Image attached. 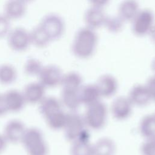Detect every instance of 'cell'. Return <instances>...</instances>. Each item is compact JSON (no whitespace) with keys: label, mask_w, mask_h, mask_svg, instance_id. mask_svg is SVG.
I'll use <instances>...</instances> for the list:
<instances>
[{"label":"cell","mask_w":155,"mask_h":155,"mask_svg":"<svg viewBox=\"0 0 155 155\" xmlns=\"http://www.w3.org/2000/svg\"><path fill=\"white\" fill-rule=\"evenodd\" d=\"M61 109V102L55 96H45L39 102V110L44 117Z\"/></svg>","instance_id":"obj_19"},{"label":"cell","mask_w":155,"mask_h":155,"mask_svg":"<svg viewBox=\"0 0 155 155\" xmlns=\"http://www.w3.org/2000/svg\"><path fill=\"white\" fill-rule=\"evenodd\" d=\"M70 155H93V145L88 139H83L71 143Z\"/></svg>","instance_id":"obj_26"},{"label":"cell","mask_w":155,"mask_h":155,"mask_svg":"<svg viewBox=\"0 0 155 155\" xmlns=\"http://www.w3.org/2000/svg\"><path fill=\"white\" fill-rule=\"evenodd\" d=\"M27 8L26 2L22 0H8L4 5V13L10 19L22 16Z\"/></svg>","instance_id":"obj_16"},{"label":"cell","mask_w":155,"mask_h":155,"mask_svg":"<svg viewBox=\"0 0 155 155\" xmlns=\"http://www.w3.org/2000/svg\"><path fill=\"white\" fill-rule=\"evenodd\" d=\"M124 21L117 15H110L106 17L104 25L106 28L112 32H117L122 29Z\"/></svg>","instance_id":"obj_29"},{"label":"cell","mask_w":155,"mask_h":155,"mask_svg":"<svg viewBox=\"0 0 155 155\" xmlns=\"http://www.w3.org/2000/svg\"><path fill=\"white\" fill-rule=\"evenodd\" d=\"M93 155H114L116 145L114 141L108 137H102L93 145Z\"/></svg>","instance_id":"obj_21"},{"label":"cell","mask_w":155,"mask_h":155,"mask_svg":"<svg viewBox=\"0 0 155 155\" xmlns=\"http://www.w3.org/2000/svg\"><path fill=\"white\" fill-rule=\"evenodd\" d=\"M154 16L149 9L139 10L132 21V29L137 35H144L150 33L154 25Z\"/></svg>","instance_id":"obj_6"},{"label":"cell","mask_w":155,"mask_h":155,"mask_svg":"<svg viewBox=\"0 0 155 155\" xmlns=\"http://www.w3.org/2000/svg\"><path fill=\"white\" fill-rule=\"evenodd\" d=\"M50 40L59 38L64 30L62 18L55 13H48L44 15L39 22Z\"/></svg>","instance_id":"obj_5"},{"label":"cell","mask_w":155,"mask_h":155,"mask_svg":"<svg viewBox=\"0 0 155 155\" xmlns=\"http://www.w3.org/2000/svg\"><path fill=\"white\" fill-rule=\"evenodd\" d=\"M8 111L5 102L4 93L0 92V115L4 114Z\"/></svg>","instance_id":"obj_33"},{"label":"cell","mask_w":155,"mask_h":155,"mask_svg":"<svg viewBox=\"0 0 155 155\" xmlns=\"http://www.w3.org/2000/svg\"><path fill=\"white\" fill-rule=\"evenodd\" d=\"M26 128L22 120L13 118L7 120L5 124L2 133L8 143H21Z\"/></svg>","instance_id":"obj_7"},{"label":"cell","mask_w":155,"mask_h":155,"mask_svg":"<svg viewBox=\"0 0 155 155\" xmlns=\"http://www.w3.org/2000/svg\"><path fill=\"white\" fill-rule=\"evenodd\" d=\"M133 105L128 97H117L113 101L111 105L112 115L116 119L124 120L130 115Z\"/></svg>","instance_id":"obj_10"},{"label":"cell","mask_w":155,"mask_h":155,"mask_svg":"<svg viewBox=\"0 0 155 155\" xmlns=\"http://www.w3.org/2000/svg\"><path fill=\"white\" fill-rule=\"evenodd\" d=\"M21 143L27 155H48V146L41 129L27 127Z\"/></svg>","instance_id":"obj_2"},{"label":"cell","mask_w":155,"mask_h":155,"mask_svg":"<svg viewBox=\"0 0 155 155\" xmlns=\"http://www.w3.org/2000/svg\"><path fill=\"white\" fill-rule=\"evenodd\" d=\"M150 36L152 40L154 41V42H155V23L153 25V27L151 28L150 31Z\"/></svg>","instance_id":"obj_36"},{"label":"cell","mask_w":155,"mask_h":155,"mask_svg":"<svg viewBox=\"0 0 155 155\" xmlns=\"http://www.w3.org/2000/svg\"><path fill=\"white\" fill-rule=\"evenodd\" d=\"M82 79L81 75L75 71L63 74L61 84L62 88L79 90L82 87Z\"/></svg>","instance_id":"obj_23"},{"label":"cell","mask_w":155,"mask_h":155,"mask_svg":"<svg viewBox=\"0 0 155 155\" xmlns=\"http://www.w3.org/2000/svg\"><path fill=\"white\" fill-rule=\"evenodd\" d=\"M97 42V36L94 30L87 26L82 27L74 36L71 45L72 51L79 58H88L94 53Z\"/></svg>","instance_id":"obj_1"},{"label":"cell","mask_w":155,"mask_h":155,"mask_svg":"<svg viewBox=\"0 0 155 155\" xmlns=\"http://www.w3.org/2000/svg\"><path fill=\"white\" fill-rule=\"evenodd\" d=\"M85 126L84 118L79 114L76 111L67 113L66 122L63 128L65 138L71 143L79 139H88Z\"/></svg>","instance_id":"obj_3"},{"label":"cell","mask_w":155,"mask_h":155,"mask_svg":"<svg viewBox=\"0 0 155 155\" xmlns=\"http://www.w3.org/2000/svg\"><path fill=\"white\" fill-rule=\"evenodd\" d=\"M62 76L61 69L54 64L44 65L38 75L39 81L45 87L61 84Z\"/></svg>","instance_id":"obj_9"},{"label":"cell","mask_w":155,"mask_h":155,"mask_svg":"<svg viewBox=\"0 0 155 155\" xmlns=\"http://www.w3.org/2000/svg\"><path fill=\"white\" fill-rule=\"evenodd\" d=\"M81 104L89 106L99 101L101 96L95 84H87L79 90Z\"/></svg>","instance_id":"obj_18"},{"label":"cell","mask_w":155,"mask_h":155,"mask_svg":"<svg viewBox=\"0 0 155 155\" xmlns=\"http://www.w3.org/2000/svg\"><path fill=\"white\" fill-rule=\"evenodd\" d=\"M142 155H155V137L147 139L141 147Z\"/></svg>","instance_id":"obj_31"},{"label":"cell","mask_w":155,"mask_h":155,"mask_svg":"<svg viewBox=\"0 0 155 155\" xmlns=\"http://www.w3.org/2000/svg\"><path fill=\"white\" fill-rule=\"evenodd\" d=\"M108 2V1L107 0H93L90 1V3L91 4V5L102 8H103V7L105 6Z\"/></svg>","instance_id":"obj_35"},{"label":"cell","mask_w":155,"mask_h":155,"mask_svg":"<svg viewBox=\"0 0 155 155\" xmlns=\"http://www.w3.org/2000/svg\"><path fill=\"white\" fill-rule=\"evenodd\" d=\"M148 91L150 92L152 99L155 97V75L150 77L145 84Z\"/></svg>","instance_id":"obj_32"},{"label":"cell","mask_w":155,"mask_h":155,"mask_svg":"<svg viewBox=\"0 0 155 155\" xmlns=\"http://www.w3.org/2000/svg\"><path fill=\"white\" fill-rule=\"evenodd\" d=\"M133 105L143 106L152 99L145 85L137 84L131 88L128 96Z\"/></svg>","instance_id":"obj_15"},{"label":"cell","mask_w":155,"mask_h":155,"mask_svg":"<svg viewBox=\"0 0 155 155\" xmlns=\"http://www.w3.org/2000/svg\"><path fill=\"white\" fill-rule=\"evenodd\" d=\"M42 62L38 58L30 57L26 59L24 64L25 72L30 75H38L43 67Z\"/></svg>","instance_id":"obj_28"},{"label":"cell","mask_w":155,"mask_h":155,"mask_svg":"<svg viewBox=\"0 0 155 155\" xmlns=\"http://www.w3.org/2000/svg\"><path fill=\"white\" fill-rule=\"evenodd\" d=\"M101 97L112 96L117 88V82L112 75L105 74L101 76L94 84Z\"/></svg>","instance_id":"obj_12"},{"label":"cell","mask_w":155,"mask_h":155,"mask_svg":"<svg viewBox=\"0 0 155 155\" xmlns=\"http://www.w3.org/2000/svg\"><path fill=\"white\" fill-rule=\"evenodd\" d=\"M16 68L10 63L0 64V82L9 84L13 82L16 77Z\"/></svg>","instance_id":"obj_27"},{"label":"cell","mask_w":155,"mask_h":155,"mask_svg":"<svg viewBox=\"0 0 155 155\" xmlns=\"http://www.w3.org/2000/svg\"><path fill=\"white\" fill-rule=\"evenodd\" d=\"M139 131L146 140L155 137V115L144 116L139 124Z\"/></svg>","instance_id":"obj_22"},{"label":"cell","mask_w":155,"mask_h":155,"mask_svg":"<svg viewBox=\"0 0 155 155\" xmlns=\"http://www.w3.org/2000/svg\"><path fill=\"white\" fill-rule=\"evenodd\" d=\"M152 69L154 71V72L155 73V58L152 62Z\"/></svg>","instance_id":"obj_37"},{"label":"cell","mask_w":155,"mask_h":155,"mask_svg":"<svg viewBox=\"0 0 155 155\" xmlns=\"http://www.w3.org/2000/svg\"><path fill=\"white\" fill-rule=\"evenodd\" d=\"M30 42L38 47H44L51 41L39 24L29 31Z\"/></svg>","instance_id":"obj_24"},{"label":"cell","mask_w":155,"mask_h":155,"mask_svg":"<svg viewBox=\"0 0 155 155\" xmlns=\"http://www.w3.org/2000/svg\"><path fill=\"white\" fill-rule=\"evenodd\" d=\"M47 125L53 130L63 129L67 119V113L62 109L44 117Z\"/></svg>","instance_id":"obj_25"},{"label":"cell","mask_w":155,"mask_h":155,"mask_svg":"<svg viewBox=\"0 0 155 155\" xmlns=\"http://www.w3.org/2000/svg\"><path fill=\"white\" fill-rule=\"evenodd\" d=\"M107 116L106 105L99 101L87 107L83 118L86 126L93 130H99L105 125Z\"/></svg>","instance_id":"obj_4"},{"label":"cell","mask_w":155,"mask_h":155,"mask_svg":"<svg viewBox=\"0 0 155 155\" xmlns=\"http://www.w3.org/2000/svg\"><path fill=\"white\" fill-rule=\"evenodd\" d=\"M10 29V19L4 13H0V38L7 35Z\"/></svg>","instance_id":"obj_30"},{"label":"cell","mask_w":155,"mask_h":155,"mask_svg":"<svg viewBox=\"0 0 155 155\" xmlns=\"http://www.w3.org/2000/svg\"><path fill=\"white\" fill-rule=\"evenodd\" d=\"M153 99H154V100H155V97H154V98H153Z\"/></svg>","instance_id":"obj_38"},{"label":"cell","mask_w":155,"mask_h":155,"mask_svg":"<svg viewBox=\"0 0 155 155\" xmlns=\"http://www.w3.org/2000/svg\"><path fill=\"white\" fill-rule=\"evenodd\" d=\"M7 36L9 46L15 50H25L31 43L29 31L23 27L11 28Z\"/></svg>","instance_id":"obj_8"},{"label":"cell","mask_w":155,"mask_h":155,"mask_svg":"<svg viewBox=\"0 0 155 155\" xmlns=\"http://www.w3.org/2000/svg\"><path fill=\"white\" fill-rule=\"evenodd\" d=\"M60 101L71 111H75L81 104L79 90L62 88Z\"/></svg>","instance_id":"obj_17"},{"label":"cell","mask_w":155,"mask_h":155,"mask_svg":"<svg viewBox=\"0 0 155 155\" xmlns=\"http://www.w3.org/2000/svg\"><path fill=\"white\" fill-rule=\"evenodd\" d=\"M137 2L127 0L122 2L118 9V15L125 21H132L139 11Z\"/></svg>","instance_id":"obj_20"},{"label":"cell","mask_w":155,"mask_h":155,"mask_svg":"<svg viewBox=\"0 0 155 155\" xmlns=\"http://www.w3.org/2000/svg\"><path fill=\"white\" fill-rule=\"evenodd\" d=\"M154 115H155V114H154Z\"/></svg>","instance_id":"obj_39"},{"label":"cell","mask_w":155,"mask_h":155,"mask_svg":"<svg viewBox=\"0 0 155 155\" xmlns=\"http://www.w3.org/2000/svg\"><path fill=\"white\" fill-rule=\"evenodd\" d=\"M45 87L38 81H31L25 85L22 91L26 102H40L45 96Z\"/></svg>","instance_id":"obj_11"},{"label":"cell","mask_w":155,"mask_h":155,"mask_svg":"<svg viewBox=\"0 0 155 155\" xmlns=\"http://www.w3.org/2000/svg\"><path fill=\"white\" fill-rule=\"evenodd\" d=\"M8 142L2 133H0V154L2 153L7 148Z\"/></svg>","instance_id":"obj_34"},{"label":"cell","mask_w":155,"mask_h":155,"mask_svg":"<svg viewBox=\"0 0 155 155\" xmlns=\"http://www.w3.org/2000/svg\"><path fill=\"white\" fill-rule=\"evenodd\" d=\"M106 17L103 8L91 5L85 12L84 19L87 27L94 30L104 25Z\"/></svg>","instance_id":"obj_13"},{"label":"cell","mask_w":155,"mask_h":155,"mask_svg":"<svg viewBox=\"0 0 155 155\" xmlns=\"http://www.w3.org/2000/svg\"><path fill=\"white\" fill-rule=\"evenodd\" d=\"M4 96L7 110L10 111L20 110L26 102L22 91L18 89H8L4 93Z\"/></svg>","instance_id":"obj_14"}]
</instances>
